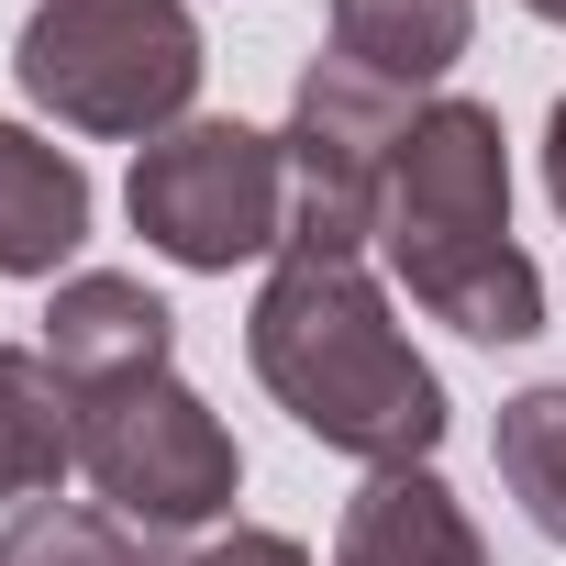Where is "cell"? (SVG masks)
<instances>
[{
  "label": "cell",
  "instance_id": "cell-1",
  "mask_svg": "<svg viewBox=\"0 0 566 566\" xmlns=\"http://www.w3.org/2000/svg\"><path fill=\"white\" fill-rule=\"evenodd\" d=\"M244 356L312 444H334L356 467H433L444 378L411 356L367 255H277L244 312Z\"/></svg>",
  "mask_w": 566,
  "mask_h": 566
},
{
  "label": "cell",
  "instance_id": "cell-2",
  "mask_svg": "<svg viewBox=\"0 0 566 566\" xmlns=\"http://www.w3.org/2000/svg\"><path fill=\"white\" fill-rule=\"evenodd\" d=\"M378 255L467 345L544 334V266L511 244V134L489 101H422V123L400 134L389 200H378Z\"/></svg>",
  "mask_w": 566,
  "mask_h": 566
},
{
  "label": "cell",
  "instance_id": "cell-3",
  "mask_svg": "<svg viewBox=\"0 0 566 566\" xmlns=\"http://www.w3.org/2000/svg\"><path fill=\"white\" fill-rule=\"evenodd\" d=\"M200 67H211V45L189 23V0H34L23 45H12L23 101L101 145L178 134L200 101Z\"/></svg>",
  "mask_w": 566,
  "mask_h": 566
},
{
  "label": "cell",
  "instance_id": "cell-4",
  "mask_svg": "<svg viewBox=\"0 0 566 566\" xmlns=\"http://www.w3.org/2000/svg\"><path fill=\"white\" fill-rule=\"evenodd\" d=\"M123 211L134 233L189 266V277H233L255 255L290 244V145L233 123V112H189L178 134L134 145V178H123Z\"/></svg>",
  "mask_w": 566,
  "mask_h": 566
},
{
  "label": "cell",
  "instance_id": "cell-5",
  "mask_svg": "<svg viewBox=\"0 0 566 566\" xmlns=\"http://www.w3.org/2000/svg\"><path fill=\"white\" fill-rule=\"evenodd\" d=\"M78 467H90V489H101V511H123L134 533H200V522H222L233 511V489H244V455H233V433H222V411L178 378V367H156V378H123V389H101V400H78Z\"/></svg>",
  "mask_w": 566,
  "mask_h": 566
},
{
  "label": "cell",
  "instance_id": "cell-6",
  "mask_svg": "<svg viewBox=\"0 0 566 566\" xmlns=\"http://www.w3.org/2000/svg\"><path fill=\"white\" fill-rule=\"evenodd\" d=\"M411 123H422V90H389L345 56H312L301 101H290V134H277L290 145V244L277 255H367Z\"/></svg>",
  "mask_w": 566,
  "mask_h": 566
},
{
  "label": "cell",
  "instance_id": "cell-7",
  "mask_svg": "<svg viewBox=\"0 0 566 566\" xmlns=\"http://www.w3.org/2000/svg\"><path fill=\"white\" fill-rule=\"evenodd\" d=\"M167 345H178V312L145 290V277H123V266L56 277V301H45V367H56L78 400H101V389H123V378H156Z\"/></svg>",
  "mask_w": 566,
  "mask_h": 566
},
{
  "label": "cell",
  "instance_id": "cell-8",
  "mask_svg": "<svg viewBox=\"0 0 566 566\" xmlns=\"http://www.w3.org/2000/svg\"><path fill=\"white\" fill-rule=\"evenodd\" d=\"M334 566H489V544L433 467H367L334 522Z\"/></svg>",
  "mask_w": 566,
  "mask_h": 566
},
{
  "label": "cell",
  "instance_id": "cell-9",
  "mask_svg": "<svg viewBox=\"0 0 566 566\" xmlns=\"http://www.w3.org/2000/svg\"><path fill=\"white\" fill-rule=\"evenodd\" d=\"M90 244V178L34 123H0V277H56Z\"/></svg>",
  "mask_w": 566,
  "mask_h": 566
},
{
  "label": "cell",
  "instance_id": "cell-10",
  "mask_svg": "<svg viewBox=\"0 0 566 566\" xmlns=\"http://www.w3.org/2000/svg\"><path fill=\"white\" fill-rule=\"evenodd\" d=\"M78 467V389L45 367V345H0V511L56 500Z\"/></svg>",
  "mask_w": 566,
  "mask_h": 566
},
{
  "label": "cell",
  "instance_id": "cell-11",
  "mask_svg": "<svg viewBox=\"0 0 566 566\" xmlns=\"http://www.w3.org/2000/svg\"><path fill=\"white\" fill-rule=\"evenodd\" d=\"M478 34V0H334V56L389 78V90H433Z\"/></svg>",
  "mask_w": 566,
  "mask_h": 566
},
{
  "label": "cell",
  "instance_id": "cell-12",
  "mask_svg": "<svg viewBox=\"0 0 566 566\" xmlns=\"http://www.w3.org/2000/svg\"><path fill=\"white\" fill-rule=\"evenodd\" d=\"M489 455H500V489L522 500V522L544 544H566V378L511 389L500 422H489Z\"/></svg>",
  "mask_w": 566,
  "mask_h": 566
},
{
  "label": "cell",
  "instance_id": "cell-13",
  "mask_svg": "<svg viewBox=\"0 0 566 566\" xmlns=\"http://www.w3.org/2000/svg\"><path fill=\"white\" fill-rule=\"evenodd\" d=\"M0 566H167V544L101 500H34L0 522Z\"/></svg>",
  "mask_w": 566,
  "mask_h": 566
},
{
  "label": "cell",
  "instance_id": "cell-14",
  "mask_svg": "<svg viewBox=\"0 0 566 566\" xmlns=\"http://www.w3.org/2000/svg\"><path fill=\"white\" fill-rule=\"evenodd\" d=\"M167 566H312V544H301V533H266V522H233V533L178 544Z\"/></svg>",
  "mask_w": 566,
  "mask_h": 566
},
{
  "label": "cell",
  "instance_id": "cell-15",
  "mask_svg": "<svg viewBox=\"0 0 566 566\" xmlns=\"http://www.w3.org/2000/svg\"><path fill=\"white\" fill-rule=\"evenodd\" d=\"M544 189H555V211H566V101H555V123H544Z\"/></svg>",
  "mask_w": 566,
  "mask_h": 566
},
{
  "label": "cell",
  "instance_id": "cell-16",
  "mask_svg": "<svg viewBox=\"0 0 566 566\" xmlns=\"http://www.w3.org/2000/svg\"><path fill=\"white\" fill-rule=\"evenodd\" d=\"M522 12H533V23H566V0H522Z\"/></svg>",
  "mask_w": 566,
  "mask_h": 566
}]
</instances>
